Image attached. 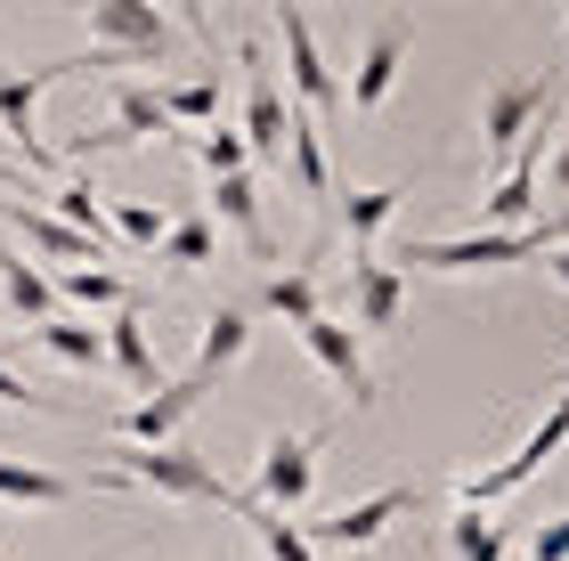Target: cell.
I'll use <instances>...</instances> for the list:
<instances>
[{
  "instance_id": "cell-1",
  "label": "cell",
  "mask_w": 569,
  "mask_h": 561,
  "mask_svg": "<svg viewBox=\"0 0 569 561\" xmlns=\"http://www.w3.org/2000/svg\"><path fill=\"white\" fill-rule=\"evenodd\" d=\"M561 122V73H505L497 90L480 98V156L488 163H512L529 131H553Z\"/></svg>"
},
{
  "instance_id": "cell-2",
  "label": "cell",
  "mask_w": 569,
  "mask_h": 561,
  "mask_svg": "<svg viewBox=\"0 0 569 561\" xmlns=\"http://www.w3.org/2000/svg\"><path fill=\"white\" fill-rule=\"evenodd\" d=\"M561 448H569V391L546 407V415H537V431L505 455V464H488V472H463V480H456V489H448V497H456V513H488V504H505L512 489H529V480L546 472Z\"/></svg>"
},
{
  "instance_id": "cell-3",
  "label": "cell",
  "mask_w": 569,
  "mask_h": 561,
  "mask_svg": "<svg viewBox=\"0 0 569 561\" xmlns=\"http://www.w3.org/2000/svg\"><path fill=\"white\" fill-rule=\"evenodd\" d=\"M114 455V480H131V489H147V497H179V504H220V513H228V497H237V489H228V480L212 472V464H203V455L196 448H107Z\"/></svg>"
},
{
  "instance_id": "cell-4",
  "label": "cell",
  "mask_w": 569,
  "mask_h": 561,
  "mask_svg": "<svg viewBox=\"0 0 569 561\" xmlns=\"http://www.w3.org/2000/svg\"><path fill=\"white\" fill-rule=\"evenodd\" d=\"M82 66H122V58L82 49V58H49V66H33V73H9V66H0V139L24 147V171H58V156H49L41 131H33V107H41L49 82H66V73H82Z\"/></svg>"
},
{
  "instance_id": "cell-5",
  "label": "cell",
  "mask_w": 569,
  "mask_h": 561,
  "mask_svg": "<svg viewBox=\"0 0 569 561\" xmlns=\"http://www.w3.org/2000/svg\"><path fill=\"white\" fill-rule=\"evenodd\" d=\"M277 33H284V82H293V114H342V82H333L326 49H318V24H309V9H293V0H277Z\"/></svg>"
},
{
  "instance_id": "cell-6",
  "label": "cell",
  "mask_w": 569,
  "mask_h": 561,
  "mask_svg": "<svg viewBox=\"0 0 569 561\" xmlns=\"http://www.w3.org/2000/svg\"><path fill=\"white\" fill-rule=\"evenodd\" d=\"M90 49L122 66H163L171 58V17L147 0H90Z\"/></svg>"
},
{
  "instance_id": "cell-7",
  "label": "cell",
  "mask_w": 569,
  "mask_h": 561,
  "mask_svg": "<svg viewBox=\"0 0 569 561\" xmlns=\"http://www.w3.org/2000/svg\"><path fill=\"white\" fill-rule=\"evenodd\" d=\"M237 66H244V156L284 163V122H293V107H284V82H277L269 49L237 41Z\"/></svg>"
},
{
  "instance_id": "cell-8",
  "label": "cell",
  "mask_w": 569,
  "mask_h": 561,
  "mask_svg": "<svg viewBox=\"0 0 569 561\" xmlns=\"http://www.w3.org/2000/svg\"><path fill=\"white\" fill-rule=\"evenodd\" d=\"M309 480H318V440H309V431H269L244 497L269 504V513H301V504H309Z\"/></svg>"
},
{
  "instance_id": "cell-9",
  "label": "cell",
  "mask_w": 569,
  "mask_h": 561,
  "mask_svg": "<svg viewBox=\"0 0 569 561\" xmlns=\"http://www.w3.org/2000/svg\"><path fill=\"white\" fill-rule=\"evenodd\" d=\"M399 513H416V489H407V480H399V489H375V497L342 504V513H326V521H301V538H309V553H367Z\"/></svg>"
},
{
  "instance_id": "cell-10",
  "label": "cell",
  "mask_w": 569,
  "mask_h": 561,
  "mask_svg": "<svg viewBox=\"0 0 569 561\" xmlns=\"http://www.w3.org/2000/svg\"><path fill=\"white\" fill-rule=\"evenodd\" d=\"M529 228L521 237H416L399 252V261H416L423 277H488V269H512V261H529Z\"/></svg>"
},
{
  "instance_id": "cell-11",
  "label": "cell",
  "mask_w": 569,
  "mask_h": 561,
  "mask_svg": "<svg viewBox=\"0 0 569 561\" xmlns=\"http://www.w3.org/2000/svg\"><path fill=\"white\" fill-rule=\"evenodd\" d=\"M407 41H416V24H407V17H375L367 49H358V73H350V90H342V107H350V114H375L382 98L399 90V73H407Z\"/></svg>"
},
{
  "instance_id": "cell-12",
  "label": "cell",
  "mask_w": 569,
  "mask_h": 561,
  "mask_svg": "<svg viewBox=\"0 0 569 561\" xmlns=\"http://www.w3.org/2000/svg\"><path fill=\"white\" fill-rule=\"evenodd\" d=\"M301 342H309V359H318V367L333 374V391H342V399L358 407V415H367L382 382H375V367H367V350H358L350 325H342V318H309V325H301Z\"/></svg>"
},
{
  "instance_id": "cell-13",
  "label": "cell",
  "mask_w": 569,
  "mask_h": 561,
  "mask_svg": "<svg viewBox=\"0 0 569 561\" xmlns=\"http://www.w3.org/2000/svg\"><path fill=\"white\" fill-rule=\"evenodd\" d=\"M537 180H546V131L521 139V156L497 171V196H488V237H521L537 212Z\"/></svg>"
},
{
  "instance_id": "cell-14",
  "label": "cell",
  "mask_w": 569,
  "mask_h": 561,
  "mask_svg": "<svg viewBox=\"0 0 569 561\" xmlns=\"http://www.w3.org/2000/svg\"><path fill=\"white\" fill-rule=\"evenodd\" d=\"M0 228H17L33 252H49V261H73V269H107V261H114V252L90 244L82 228H66L58 212H33V203H17V196H0Z\"/></svg>"
},
{
  "instance_id": "cell-15",
  "label": "cell",
  "mask_w": 569,
  "mask_h": 561,
  "mask_svg": "<svg viewBox=\"0 0 569 561\" xmlns=\"http://www.w3.org/2000/svg\"><path fill=\"white\" fill-rule=\"evenodd\" d=\"M196 407H203V382H196V374H179V382H163L154 399L122 407V423H114V431H122V448H171V431L188 423Z\"/></svg>"
},
{
  "instance_id": "cell-16",
  "label": "cell",
  "mask_w": 569,
  "mask_h": 561,
  "mask_svg": "<svg viewBox=\"0 0 569 561\" xmlns=\"http://www.w3.org/2000/svg\"><path fill=\"white\" fill-rule=\"evenodd\" d=\"M399 310H407V269L350 261V334H391Z\"/></svg>"
},
{
  "instance_id": "cell-17",
  "label": "cell",
  "mask_w": 569,
  "mask_h": 561,
  "mask_svg": "<svg viewBox=\"0 0 569 561\" xmlns=\"http://www.w3.org/2000/svg\"><path fill=\"white\" fill-rule=\"evenodd\" d=\"M98 334H107V367L131 382V391H163V374H154V334H147V301H131V310H114L107 325H98Z\"/></svg>"
},
{
  "instance_id": "cell-18",
  "label": "cell",
  "mask_w": 569,
  "mask_h": 561,
  "mask_svg": "<svg viewBox=\"0 0 569 561\" xmlns=\"http://www.w3.org/2000/svg\"><path fill=\"white\" fill-rule=\"evenodd\" d=\"M416 196V171L407 180H382V188H350L342 196V244H350V261H375V237L391 228V212Z\"/></svg>"
},
{
  "instance_id": "cell-19",
  "label": "cell",
  "mask_w": 569,
  "mask_h": 561,
  "mask_svg": "<svg viewBox=\"0 0 569 561\" xmlns=\"http://www.w3.org/2000/svg\"><path fill=\"white\" fill-rule=\"evenodd\" d=\"M244 350H252V310H244V301H220V310L203 318V342H196V367H188V374L203 382V391H212V382L237 367Z\"/></svg>"
},
{
  "instance_id": "cell-20",
  "label": "cell",
  "mask_w": 569,
  "mask_h": 561,
  "mask_svg": "<svg viewBox=\"0 0 569 561\" xmlns=\"http://www.w3.org/2000/svg\"><path fill=\"white\" fill-rule=\"evenodd\" d=\"M0 301H9V318L24 325V334L58 318V285H49V269L41 261H17L9 244H0Z\"/></svg>"
},
{
  "instance_id": "cell-21",
  "label": "cell",
  "mask_w": 569,
  "mask_h": 561,
  "mask_svg": "<svg viewBox=\"0 0 569 561\" xmlns=\"http://www.w3.org/2000/svg\"><path fill=\"white\" fill-rule=\"evenodd\" d=\"M212 212L244 237V252H261V261H277V244H269V220H261V180L252 171H228V180H212Z\"/></svg>"
},
{
  "instance_id": "cell-22",
  "label": "cell",
  "mask_w": 569,
  "mask_h": 561,
  "mask_svg": "<svg viewBox=\"0 0 569 561\" xmlns=\"http://www.w3.org/2000/svg\"><path fill=\"white\" fill-rule=\"evenodd\" d=\"M139 139H163V107H154L147 82H114V122L82 139V156L90 147H139Z\"/></svg>"
},
{
  "instance_id": "cell-23",
  "label": "cell",
  "mask_w": 569,
  "mask_h": 561,
  "mask_svg": "<svg viewBox=\"0 0 569 561\" xmlns=\"http://www.w3.org/2000/svg\"><path fill=\"white\" fill-rule=\"evenodd\" d=\"M82 480L73 472H49V464H24V455H0V504H73Z\"/></svg>"
},
{
  "instance_id": "cell-24",
  "label": "cell",
  "mask_w": 569,
  "mask_h": 561,
  "mask_svg": "<svg viewBox=\"0 0 569 561\" xmlns=\"http://www.w3.org/2000/svg\"><path fill=\"white\" fill-rule=\"evenodd\" d=\"M228 513H237V521L252 529V538H261V553H269V561H318V553H309V538H301V521H293V513H269V504H252L244 489L228 497Z\"/></svg>"
},
{
  "instance_id": "cell-25",
  "label": "cell",
  "mask_w": 569,
  "mask_h": 561,
  "mask_svg": "<svg viewBox=\"0 0 569 561\" xmlns=\"http://www.w3.org/2000/svg\"><path fill=\"white\" fill-rule=\"evenodd\" d=\"M58 285V301H73V310H131V301H147L131 277H114V269H66V277H49Z\"/></svg>"
},
{
  "instance_id": "cell-26",
  "label": "cell",
  "mask_w": 569,
  "mask_h": 561,
  "mask_svg": "<svg viewBox=\"0 0 569 561\" xmlns=\"http://www.w3.org/2000/svg\"><path fill=\"white\" fill-rule=\"evenodd\" d=\"M439 538H448V561H505L512 521H497V513H448Z\"/></svg>"
},
{
  "instance_id": "cell-27",
  "label": "cell",
  "mask_w": 569,
  "mask_h": 561,
  "mask_svg": "<svg viewBox=\"0 0 569 561\" xmlns=\"http://www.w3.org/2000/svg\"><path fill=\"white\" fill-rule=\"evenodd\" d=\"M24 342H41L49 359H66V367H90V374L107 367V334H98V325H82V318H66V310L49 318V325H33Z\"/></svg>"
},
{
  "instance_id": "cell-28",
  "label": "cell",
  "mask_w": 569,
  "mask_h": 561,
  "mask_svg": "<svg viewBox=\"0 0 569 561\" xmlns=\"http://www.w3.org/2000/svg\"><path fill=\"white\" fill-rule=\"evenodd\" d=\"M154 107H163V122H203V131H212V122H220V66L188 73V82H163Z\"/></svg>"
},
{
  "instance_id": "cell-29",
  "label": "cell",
  "mask_w": 569,
  "mask_h": 561,
  "mask_svg": "<svg viewBox=\"0 0 569 561\" xmlns=\"http://www.w3.org/2000/svg\"><path fill=\"white\" fill-rule=\"evenodd\" d=\"M284 156H293V180H301V196H309V203H326V196H333L326 139H318V122H309V114H293V122H284Z\"/></svg>"
},
{
  "instance_id": "cell-30",
  "label": "cell",
  "mask_w": 569,
  "mask_h": 561,
  "mask_svg": "<svg viewBox=\"0 0 569 561\" xmlns=\"http://www.w3.org/2000/svg\"><path fill=\"white\" fill-rule=\"evenodd\" d=\"M261 310H269V318H293V325L326 318V301H318V269H277L269 285H261Z\"/></svg>"
},
{
  "instance_id": "cell-31",
  "label": "cell",
  "mask_w": 569,
  "mask_h": 561,
  "mask_svg": "<svg viewBox=\"0 0 569 561\" xmlns=\"http://www.w3.org/2000/svg\"><path fill=\"white\" fill-rule=\"evenodd\" d=\"M154 252H163L171 269H203V261H220V228L203 220V212H188V220L163 228V244H154Z\"/></svg>"
},
{
  "instance_id": "cell-32",
  "label": "cell",
  "mask_w": 569,
  "mask_h": 561,
  "mask_svg": "<svg viewBox=\"0 0 569 561\" xmlns=\"http://www.w3.org/2000/svg\"><path fill=\"white\" fill-rule=\"evenodd\" d=\"M58 220H66V228H82L90 244H107V252H114L107 212H98V188H90V180H66V188H58Z\"/></svg>"
},
{
  "instance_id": "cell-33",
  "label": "cell",
  "mask_w": 569,
  "mask_h": 561,
  "mask_svg": "<svg viewBox=\"0 0 569 561\" xmlns=\"http://www.w3.org/2000/svg\"><path fill=\"white\" fill-rule=\"evenodd\" d=\"M107 228H114L122 244H163V228H171V220L154 212V203H139V196H122L114 212H107Z\"/></svg>"
},
{
  "instance_id": "cell-34",
  "label": "cell",
  "mask_w": 569,
  "mask_h": 561,
  "mask_svg": "<svg viewBox=\"0 0 569 561\" xmlns=\"http://www.w3.org/2000/svg\"><path fill=\"white\" fill-rule=\"evenodd\" d=\"M196 156H203V171H212V180H228V171H252V156H244V131H228V122H212V131L196 139Z\"/></svg>"
},
{
  "instance_id": "cell-35",
  "label": "cell",
  "mask_w": 569,
  "mask_h": 561,
  "mask_svg": "<svg viewBox=\"0 0 569 561\" xmlns=\"http://www.w3.org/2000/svg\"><path fill=\"white\" fill-rule=\"evenodd\" d=\"M0 407H24V415H66V399L33 391V382H24V374H9V367H0Z\"/></svg>"
},
{
  "instance_id": "cell-36",
  "label": "cell",
  "mask_w": 569,
  "mask_h": 561,
  "mask_svg": "<svg viewBox=\"0 0 569 561\" xmlns=\"http://www.w3.org/2000/svg\"><path fill=\"white\" fill-rule=\"evenodd\" d=\"M529 561H569V513H561V521H537V529H529Z\"/></svg>"
},
{
  "instance_id": "cell-37",
  "label": "cell",
  "mask_w": 569,
  "mask_h": 561,
  "mask_svg": "<svg viewBox=\"0 0 569 561\" xmlns=\"http://www.w3.org/2000/svg\"><path fill=\"white\" fill-rule=\"evenodd\" d=\"M546 180H553V196H569V98H561V147H553V171H546Z\"/></svg>"
},
{
  "instance_id": "cell-38",
  "label": "cell",
  "mask_w": 569,
  "mask_h": 561,
  "mask_svg": "<svg viewBox=\"0 0 569 561\" xmlns=\"http://www.w3.org/2000/svg\"><path fill=\"white\" fill-rule=\"evenodd\" d=\"M546 277H553V285H569V244H561V252H546Z\"/></svg>"
},
{
  "instance_id": "cell-39",
  "label": "cell",
  "mask_w": 569,
  "mask_h": 561,
  "mask_svg": "<svg viewBox=\"0 0 569 561\" xmlns=\"http://www.w3.org/2000/svg\"><path fill=\"white\" fill-rule=\"evenodd\" d=\"M0 180H17V163H9V139H0Z\"/></svg>"
},
{
  "instance_id": "cell-40",
  "label": "cell",
  "mask_w": 569,
  "mask_h": 561,
  "mask_svg": "<svg viewBox=\"0 0 569 561\" xmlns=\"http://www.w3.org/2000/svg\"><path fill=\"white\" fill-rule=\"evenodd\" d=\"M561 49H569V17H561Z\"/></svg>"
},
{
  "instance_id": "cell-41",
  "label": "cell",
  "mask_w": 569,
  "mask_h": 561,
  "mask_svg": "<svg viewBox=\"0 0 569 561\" xmlns=\"http://www.w3.org/2000/svg\"><path fill=\"white\" fill-rule=\"evenodd\" d=\"M0 561H9V553H0Z\"/></svg>"
}]
</instances>
